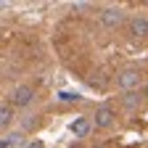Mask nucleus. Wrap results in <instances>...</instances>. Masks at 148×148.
<instances>
[{
	"label": "nucleus",
	"instance_id": "1",
	"mask_svg": "<svg viewBox=\"0 0 148 148\" xmlns=\"http://www.w3.org/2000/svg\"><path fill=\"white\" fill-rule=\"evenodd\" d=\"M114 85L124 92H132L138 85H140V71L138 69H122L116 77H114Z\"/></svg>",
	"mask_w": 148,
	"mask_h": 148
},
{
	"label": "nucleus",
	"instance_id": "2",
	"mask_svg": "<svg viewBox=\"0 0 148 148\" xmlns=\"http://www.w3.org/2000/svg\"><path fill=\"white\" fill-rule=\"evenodd\" d=\"M127 32L135 40H148V16H143V13L130 16L127 18Z\"/></svg>",
	"mask_w": 148,
	"mask_h": 148
},
{
	"label": "nucleus",
	"instance_id": "3",
	"mask_svg": "<svg viewBox=\"0 0 148 148\" xmlns=\"http://www.w3.org/2000/svg\"><path fill=\"white\" fill-rule=\"evenodd\" d=\"M114 122H116V111L111 106H98L95 108V114H92V127L95 130H108Z\"/></svg>",
	"mask_w": 148,
	"mask_h": 148
},
{
	"label": "nucleus",
	"instance_id": "4",
	"mask_svg": "<svg viewBox=\"0 0 148 148\" xmlns=\"http://www.w3.org/2000/svg\"><path fill=\"white\" fill-rule=\"evenodd\" d=\"M101 24H103V27H108V29L122 27V24H124V11H122V8H116V5L103 8V11H101Z\"/></svg>",
	"mask_w": 148,
	"mask_h": 148
},
{
	"label": "nucleus",
	"instance_id": "5",
	"mask_svg": "<svg viewBox=\"0 0 148 148\" xmlns=\"http://www.w3.org/2000/svg\"><path fill=\"white\" fill-rule=\"evenodd\" d=\"M32 98H34V87H32V85H18V87L13 90V95H11V101H13V106H16V108L29 106V103H32Z\"/></svg>",
	"mask_w": 148,
	"mask_h": 148
},
{
	"label": "nucleus",
	"instance_id": "6",
	"mask_svg": "<svg viewBox=\"0 0 148 148\" xmlns=\"http://www.w3.org/2000/svg\"><path fill=\"white\" fill-rule=\"evenodd\" d=\"M69 130H71V135H77V140H82V138H87V135H90L92 122H90L87 116H77V119L69 124Z\"/></svg>",
	"mask_w": 148,
	"mask_h": 148
},
{
	"label": "nucleus",
	"instance_id": "7",
	"mask_svg": "<svg viewBox=\"0 0 148 148\" xmlns=\"http://www.w3.org/2000/svg\"><path fill=\"white\" fill-rule=\"evenodd\" d=\"M24 143V132H18V130H13V132H5L3 140H0V148H16V145H21Z\"/></svg>",
	"mask_w": 148,
	"mask_h": 148
},
{
	"label": "nucleus",
	"instance_id": "8",
	"mask_svg": "<svg viewBox=\"0 0 148 148\" xmlns=\"http://www.w3.org/2000/svg\"><path fill=\"white\" fill-rule=\"evenodd\" d=\"M122 106H124V108H130V111L138 108V106H140V95H138L135 90H132V92H124V95H122Z\"/></svg>",
	"mask_w": 148,
	"mask_h": 148
},
{
	"label": "nucleus",
	"instance_id": "9",
	"mask_svg": "<svg viewBox=\"0 0 148 148\" xmlns=\"http://www.w3.org/2000/svg\"><path fill=\"white\" fill-rule=\"evenodd\" d=\"M11 119H13V111H11V103L3 101V108H0V124H3V130L11 127Z\"/></svg>",
	"mask_w": 148,
	"mask_h": 148
},
{
	"label": "nucleus",
	"instance_id": "10",
	"mask_svg": "<svg viewBox=\"0 0 148 148\" xmlns=\"http://www.w3.org/2000/svg\"><path fill=\"white\" fill-rule=\"evenodd\" d=\"M56 98H58L61 103H77V101H82L79 92H71V90H61V92H56Z\"/></svg>",
	"mask_w": 148,
	"mask_h": 148
},
{
	"label": "nucleus",
	"instance_id": "11",
	"mask_svg": "<svg viewBox=\"0 0 148 148\" xmlns=\"http://www.w3.org/2000/svg\"><path fill=\"white\" fill-rule=\"evenodd\" d=\"M27 148H45V143H42V140H29Z\"/></svg>",
	"mask_w": 148,
	"mask_h": 148
},
{
	"label": "nucleus",
	"instance_id": "12",
	"mask_svg": "<svg viewBox=\"0 0 148 148\" xmlns=\"http://www.w3.org/2000/svg\"><path fill=\"white\" fill-rule=\"evenodd\" d=\"M143 98H145V101H148V85H145V90H143Z\"/></svg>",
	"mask_w": 148,
	"mask_h": 148
},
{
	"label": "nucleus",
	"instance_id": "13",
	"mask_svg": "<svg viewBox=\"0 0 148 148\" xmlns=\"http://www.w3.org/2000/svg\"><path fill=\"white\" fill-rule=\"evenodd\" d=\"M95 148H106V143H98V145H95Z\"/></svg>",
	"mask_w": 148,
	"mask_h": 148
}]
</instances>
